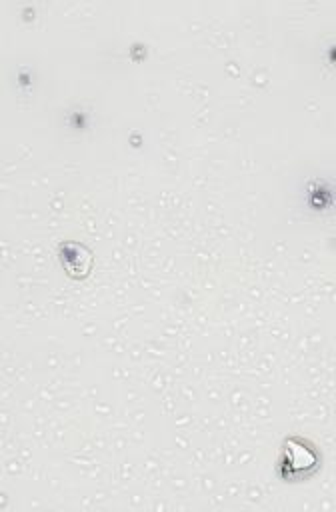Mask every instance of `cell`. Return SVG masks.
<instances>
[{
    "mask_svg": "<svg viewBox=\"0 0 336 512\" xmlns=\"http://www.w3.org/2000/svg\"><path fill=\"white\" fill-rule=\"evenodd\" d=\"M322 464L320 448L304 436H288L282 442L276 474L284 482H302L318 472Z\"/></svg>",
    "mask_w": 336,
    "mask_h": 512,
    "instance_id": "6da1fadb",
    "label": "cell"
},
{
    "mask_svg": "<svg viewBox=\"0 0 336 512\" xmlns=\"http://www.w3.org/2000/svg\"><path fill=\"white\" fill-rule=\"evenodd\" d=\"M58 258H60V264H62L64 272L74 280L86 278L92 272V266H94L92 250L88 246H84L82 242H76V240L60 242Z\"/></svg>",
    "mask_w": 336,
    "mask_h": 512,
    "instance_id": "7a4b0ae2",
    "label": "cell"
}]
</instances>
